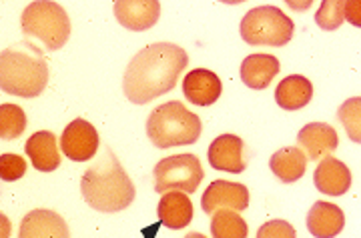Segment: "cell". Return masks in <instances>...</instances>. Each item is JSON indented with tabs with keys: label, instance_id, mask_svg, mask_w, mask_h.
Segmentation results:
<instances>
[{
	"label": "cell",
	"instance_id": "cell-8",
	"mask_svg": "<svg viewBox=\"0 0 361 238\" xmlns=\"http://www.w3.org/2000/svg\"><path fill=\"white\" fill-rule=\"evenodd\" d=\"M99 132L90 125L89 120L77 118L63 130L61 137V149L65 152L66 158L75 163H87L99 151Z\"/></svg>",
	"mask_w": 361,
	"mask_h": 238
},
{
	"label": "cell",
	"instance_id": "cell-4",
	"mask_svg": "<svg viewBox=\"0 0 361 238\" xmlns=\"http://www.w3.org/2000/svg\"><path fill=\"white\" fill-rule=\"evenodd\" d=\"M201 118L185 108L179 101L157 106L147 120V137L157 149L195 144L201 137Z\"/></svg>",
	"mask_w": 361,
	"mask_h": 238
},
{
	"label": "cell",
	"instance_id": "cell-14",
	"mask_svg": "<svg viewBox=\"0 0 361 238\" xmlns=\"http://www.w3.org/2000/svg\"><path fill=\"white\" fill-rule=\"evenodd\" d=\"M297 142L305 149L307 158L311 161L331 156V152L339 146L336 128L325 123H310L307 126H303L297 134Z\"/></svg>",
	"mask_w": 361,
	"mask_h": 238
},
{
	"label": "cell",
	"instance_id": "cell-24",
	"mask_svg": "<svg viewBox=\"0 0 361 238\" xmlns=\"http://www.w3.org/2000/svg\"><path fill=\"white\" fill-rule=\"evenodd\" d=\"M337 118L341 120L348 137L361 144V96L343 102L337 111Z\"/></svg>",
	"mask_w": 361,
	"mask_h": 238
},
{
	"label": "cell",
	"instance_id": "cell-28",
	"mask_svg": "<svg viewBox=\"0 0 361 238\" xmlns=\"http://www.w3.org/2000/svg\"><path fill=\"white\" fill-rule=\"evenodd\" d=\"M345 20L361 28V0H345Z\"/></svg>",
	"mask_w": 361,
	"mask_h": 238
},
{
	"label": "cell",
	"instance_id": "cell-29",
	"mask_svg": "<svg viewBox=\"0 0 361 238\" xmlns=\"http://www.w3.org/2000/svg\"><path fill=\"white\" fill-rule=\"evenodd\" d=\"M185 238H207V237H203L201 232H189Z\"/></svg>",
	"mask_w": 361,
	"mask_h": 238
},
{
	"label": "cell",
	"instance_id": "cell-17",
	"mask_svg": "<svg viewBox=\"0 0 361 238\" xmlns=\"http://www.w3.org/2000/svg\"><path fill=\"white\" fill-rule=\"evenodd\" d=\"M345 226L343 211L331 202L317 201L307 214V228L315 238H336Z\"/></svg>",
	"mask_w": 361,
	"mask_h": 238
},
{
	"label": "cell",
	"instance_id": "cell-25",
	"mask_svg": "<svg viewBox=\"0 0 361 238\" xmlns=\"http://www.w3.org/2000/svg\"><path fill=\"white\" fill-rule=\"evenodd\" d=\"M343 20H345V0H323L315 14L317 26L331 32L343 25Z\"/></svg>",
	"mask_w": 361,
	"mask_h": 238
},
{
	"label": "cell",
	"instance_id": "cell-15",
	"mask_svg": "<svg viewBox=\"0 0 361 238\" xmlns=\"http://www.w3.org/2000/svg\"><path fill=\"white\" fill-rule=\"evenodd\" d=\"M313 182H315V188L323 194L341 196L351 187V173L345 163L331 158V156H325L313 173Z\"/></svg>",
	"mask_w": 361,
	"mask_h": 238
},
{
	"label": "cell",
	"instance_id": "cell-5",
	"mask_svg": "<svg viewBox=\"0 0 361 238\" xmlns=\"http://www.w3.org/2000/svg\"><path fill=\"white\" fill-rule=\"evenodd\" d=\"M23 32L39 38L49 51H59L71 37V20L65 8L51 0L30 2L23 11Z\"/></svg>",
	"mask_w": 361,
	"mask_h": 238
},
{
	"label": "cell",
	"instance_id": "cell-7",
	"mask_svg": "<svg viewBox=\"0 0 361 238\" xmlns=\"http://www.w3.org/2000/svg\"><path fill=\"white\" fill-rule=\"evenodd\" d=\"M155 190L165 194L171 190H180L191 194L203 180V166L195 154H175L159 161L153 170Z\"/></svg>",
	"mask_w": 361,
	"mask_h": 238
},
{
	"label": "cell",
	"instance_id": "cell-1",
	"mask_svg": "<svg viewBox=\"0 0 361 238\" xmlns=\"http://www.w3.org/2000/svg\"><path fill=\"white\" fill-rule=\"evenodd\" d=\"M189 56L173 42H155L139 51L127 66L123 88L130 102L147 104L157 96L171 92Z\"/></svg>",
	"mask_w": 361,
	"mask_h": 238
},
{
	"label": "cell",
	"instance_id": "cell-23",
	"mask_svg": "<svg viewBox=\"0 0 361 238\" xmlns=\"http://www.w3.org/2000/svg\"><path fill=\"white\" fill-rule=\"evenodd\" d=\"M26 128V114L16 104H0V138L14 140Z\"/></svg>",
	"mask_w": 361,
	"mask_h": 238
},
{
	"label": "cell",
	"instance_id": "cell-9",
	"mask_svg": "<svg viewBox=\"0 0 361 238\" xmlns=\"http://www.w3.org/2000/svg\"><path fill=\"white\" fill-rule=\"evenodd\" d=\"M201 206H203V213L207 214H215L223 208L241 213L249 208V190L245 184H239V182L215 180L203 192Z\"/></svg>",
	"mask_w": 361,
	"mask_h": 238
},
{
	"label": "cell",
	"instance_id": "cell-16",
	"mask_svg": "<svg viewBox=\"0 0 361 238\" xmlns=\"http://www.w3.org/2000/svg\"><path fill=\"white\" fill-rule=\"evenodd\" d=\"M157 214L161 225L167 226L171 230H179L191 225L193 220V202L187 196V192L180 190H171L165 192L163 199L159 201Z\"/></svg>",
	"mask_w": 361,
	"mask_h": 238
},
{
	"label": "cell",
	"instance_id": "cell-27",
	"mask_svg": "<svg viewBox=\"0 0 361 238\" xmlns=\"http://www.w3.org/2000/svg\"><path fill=\"white\" fill-rule=\"evenodd\" d=\"M257 238H297V234L287 220H269L259 228Z\"/></svg>",
	"mask_w": 361,
	"mask_h": 238
},
{
	"label": "cell",
	"instance_id": "cell-26",
	"mask_svg": "<svg viewBox=\"0 0 361 238\" xmlns=\"http://www.w3.org/2000/svg\"><path fill=\"white\" fill-rule=\"evenodd\" d=\"M26 175V163L18 154H2L0 156V178L6 182H14Z\"/></svg>",
	"mask_w": 361,
	"mask_h": 238
},
{
	"label": "cell",
	"instance_id": "cell-21",
	"mask_svg": "<svg viewBox=\"0 0 361 238\" xmlns=\"http://www.w3.org/2000/svg\"><path fill=\"white\" fill-rule=\"evenodd\" d=\"M269 168L281 182L289 184V182H295L305 175L307 156L297 146H287V149H281L271 156Z\"/></svg>",
	"mask_w": 361,
	"mask_h": 238
},
{
	"label": "cell",
	"instance_id": "cell-22",
	"mask_svg": "<svg viewBox=\"0 0 361 238\" xmlns=\"http://www.w3.org/2000/svg\"><path fill=\"white\" fill-rule=\"evenodd\" d=\"M211 234H213V238H247L249 226L239 216V213L223 208V211H217L213 214Z\"/></svg>",
	"mask_w": 361,
	"mask_h": 238
},
{
	"label": "cell",
	"instance_id": "cell-3",
	"mask_svg": "<svg viewBox=\"0 0 361 238\" xmlns=\"http://www.w3.org/2000/svg\"><path fill=\"white\" fill-rule=\"evenodd\" d=\"M49 82L44 54L30 42L4 49L0 54V88L6 94L35 99Z\"/></svg>",
	"mask_w": 361,
	"mask_h": 238
},
{
	"label": "cell",
	"instance_id": "cell-20",
	"mask_svg": "<svg viewBox=\"0 0 361 238\" xmlns=\"http://www.w3.org/2000/svg\"><path fill=\"white\" fill-rule=\"evenodd\" d=\"M279 73V61L271 54H249L241 63V80L253 90H263Z\"/></svg>",
	"mask_w": 361,
	"mask_h": 238
},
{
	"label": "cell",
	"instance_id": "cell-12",
	"mask_svg": "<svg viewBox=\"0 0 361 238\" xmlns=\"http://www.w3.org/2000/svg\"><path fill=\"white\" fill-rule=\"evenodd\" d=\"M221 78L207 68H195L183 78V94L195 106H211L219 101Z\"/></svg>",
	"mask_w": 361,
	"mask_h": 238
},
{
	"label": "cell",
	"instance_id": "cell-19",
	"mask_svg": "<svg viewBox=\"0 0 361 238\" xmlns=\"http://www.w3.org/2000/svg\"><path fill=\"white\" fill-rule=\"evenodd\" d=\"M313 99V84L301 75H289L275 88V101L283 111H301Z\"/></svg>",
	"mask_w": 361,
	"mask_h": 238
},
{
	"label": "cell",
	"instance_id": "cell-13",
	"mask_svg": "<svg viewBox=\"0 0 361 238\" xmlns=\"http://www.w3.org/2000/svg\"><path fill=\"white\" fill-rule=\"evenodd\" d=\"M18 238H71V232L61 214L39 208L23 218Z\"/></svg>",
	"mask_w": 361,
	"mask_h": 238
},
{
	"label": "cell",
	"instance_id": "cell-6",
	"mask_svg": "<svg viewBox=\"0 0 361 238\" xmlns=\"http://www.w3.org/2000/svg\"><path fill=\"white\" fill-rule=\"evenodd\" d=\"M295 25L277 6H259L243 16L241 38L249 46L281 49L293 38Z\"/></svg>",
	"mask_w": 361,
	"mask_h": 238
},
{
	"label": "cell",
	"instance_id": "cell-18",
	"mask_svg": "<svg viewBox=\"0 0 361 238\" xmlns=\"http://www.w3.org/2000/svg\"><path fill=\"white\" fill-rule=\"evenodd\" d=\"M26 156L30 158L32 166L40 173H52L61 166V154L56 146V137L49 130L35 132L26 140Z\"/></svg>",
	"mask_w": 361,
	"mask_h": 238
},
{
	"label": "cell",
	"instance_id": "cell-11",
	"mask_svg": "<svg viewBox=\"0 0 361 238\" xmlns=\"http://www.w3.org/2000/svg\"><path fill=\"white\" fill-rule=\"evenodd\" d=\"M161 4L157 0H121L115 2V16L127 30L142 32L157 25Z\"/></svg>",
	"mask_w": 361,
	"mask_h": 238
},
{
	"label": "cell",
	"instance_id": "cell-10",
	"mask_svg": "<svg viewBox=\"0 0 361 238\" xmlns=\"http://www.w3.org/2000/svg\"><path fill=\"white\" fill-rule=\"evenodd\" d=\"M243 149H245V142L239 137L221 134L209 146V164L215 170L241 175L247 168L245 161H243Z\"/></svg>",
	"mask_w": 361,
	"mask_h": 238
},
{
	"label": "cell",
	"instance_id": "cell-2",
	"mask_svg": "<svg viewBox=\"0 0 361 238\" xmlns=\"http://www.w3.org/2000/svg\"><path fill=\"white\" fill-rule=\"evenodd\" d=\"M80 190L85 201L101 213H121L135 201V187L115 152L104 149V154L82 175Z\"/></svg>",
	"mask_w": 361,
	"mask_h": 238
}]
</instances>
